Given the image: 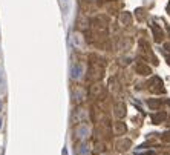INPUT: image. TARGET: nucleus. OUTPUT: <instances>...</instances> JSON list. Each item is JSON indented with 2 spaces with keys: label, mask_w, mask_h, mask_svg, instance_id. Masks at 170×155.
<instances>
[{
  "label": "nucleus",
  "mask_w": 170,
  "mask_h": 155,
  "mask_svg": "<svg viewBox=\"0 0 170 155\" xmlns=\"http://www.w3.org/2000/svg\"><path fill=\"white\" fill-rule=\"evenodd\" d=\"M81 74H83V68H81V65L74 63V65L71 66V77L72 78H80L81 77Z\"/></svg>",
  "instance_id": "obj_1"
},
{
  "label": "nucleus",
  "mask_w": 170,
  "mask_h": 155,
  "mask_svg": "<svg viewBox=\"0 0 170 155\" xmlns=\"http://www.w3.org/2000/svg\"><path fill=\"white\" fill-rule=\"evenodd\" d=\"M75 134H77L78 138H86V137H89V127H87L86 124H81V126L77 127Z\"/></svg>",
  "instance_id": "obj_2"
},
{
  "label": "nucleus",
  "mask_w": 170,
  "mask_h": 155,
  "mask_svg": "<svg viewBox=\"0 0 170 155\" xmlns=\"http://www.w3.org/2000/svg\"><path fill=\"white\" fill-rule=\"evenodd\" d=\"M72 45H74L77 49H81V48H83V40H81V37H80L78 34H74V36H72Z\"/></svg>",
  "instance_id": "obj_3"
},
{
  "label": "nucleus",
  "mask_w": 170,
  "mask_h": 155,
  "mask_svg": "<svg viewBox=\"0 0 170 155\" xmlns=\"http://www.w3.org/2000/svg\"><path fill=\"white\" fill-rule=\"evenodd\" d=\"M78 154H80V155H87V154H89V149H87V146H86V144H81V146L78 148Z\"/></svg>",
  "instance_id": "obj_4"
},
{
  "label": "nucleus",
  "mask_w": 170,
  "mask_h": 155,
  "mask_svg": "<svg viewBox=\"0 0 170 155\" xmlns=\"http://www.w3.org/2000/svg\"><path fill=\"white\" fill-rule=\"evenodd\" d=\"M2 86H3V78H2V75H0V89H2Z\"/></svg>",
  "instance_id": "obj_5"
},
{
  "label": "nucleus",
  "mask_w": 170,
  "mask_h": 155,
  "mask_svg": "<svg viewBox=\"0 0 170 155\" xmlns=\"http://www.w3.org/2000/svg\"><path fill=\"white\" fill-rule=\"evenodd\" d=\"M0 127H2V118H0Z\"/></svg>",
  "instance_id": "obj_6"
},
{
  "label": "nucleus",
  "mask_w": 170,
  "mask_h": 155,
  "mask_svg": "<svg viewBox=\"0 0 170 155\" xmlns=\"http://www.w3.org/2000/svg\"><path fill=\"white\" fill-rule=\"evenodd\" d=\"M0 106H2V103H0Z\"/></svg>",
  "instance_id": "obj_7"
}]
</instances>
